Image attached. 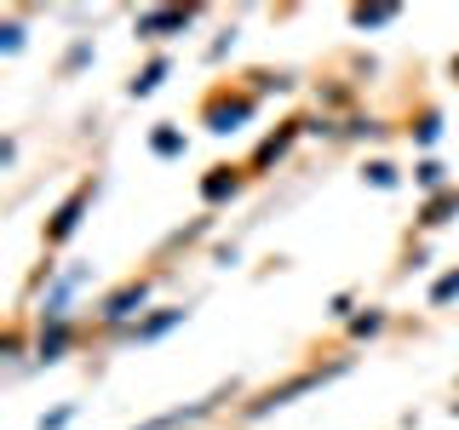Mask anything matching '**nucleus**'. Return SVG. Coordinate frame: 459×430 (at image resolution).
<instances>
[{
	"instance_id": "nucleus-1",
	"label": "nucleus",
	"mask_w": 459,
	"mask_h": 430,
	"mask_svg": "<svg viewBox=\"0 0 459 430\" xmlns=\"http://www.w3.org/2000/svg\"><path fill=\"white\" fill-rule=\"evenodd\" d=\"M138 299H144V287L121 293V299H110V310H104V316H127V310H132V304H138Z\"/></svg>"
},
{
	"instance_id": "nucleus-2",
	"label": "nucleus",
	"mask_w": 459,
	"mask_h": 430,
	"mask_svg": "<svg viewBox=\"0 0 459 430\" xmlns=\"http://www.w3.org/2000/svg\"><path fill=\"white\" fill-rule=\"evenodd\" d=\"M173 23H184V12H155V18H144V29H173Z\"/></svg>"
},
{
	"instance_id": "nucleus-4",
	"label": "nucleus",
	"mask_w": 459,
	"mask_h": 430,
	"mask_svg": "<svg viewBox=\"0 0 459 430\" xmlns=\"http://www.w3.org/2000/svg\"><path fill=\"white\" fill-rule=\"evenodd\" d=\"M459 293V276H448V281H437V299H454Z\"/></svg>"
},
{
	"instance_id": "nucleus-3",
	"label": "nucleus",
	"mask_w": 459,
	"mask_h": 430,
	"mask_svg": "<svg viewBox=\"0 0 459 430\" xmlns=\"http://www.w3.org/2000/svg\"><path fill=\"white\" fill-rule=\"evenodd\" d=\"M385 18H391V6H362L356 12V23H385Z\"/></svg>"
}]
</instances>
